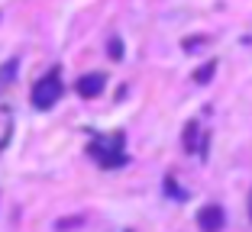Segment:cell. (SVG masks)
I'll return each instance as SVG.
<instances>
[{
    "instance_id": "cell-1",
    "label": "cell",
    "mask_w": 252,
    "mask_h": 232,
    "mask_svg": "<svg viewBox=\"0 0 252 232\" xmlns=\"http://www.w3.org/2000/svg\"><path fill=\"white\" fill-rule=\"evenodd\" d=\"M200 229L204 232H220L223 229V210L220 206H207V210H200Z\"/></svg>"
},
{
    "instance_id": "cell-2",
    "label": "cell",
    "mask_w": 252,
    "mask_h": 232,
    "mask_svg": "<svg viewBox=\"0 0 252 232\" xmlns=\"http://www.w3.org/2000/svg\"><path fill=\"white\" fill-rule=\"evenodd\" d=\"M210 75H214V61H210L204 71H197V81H210Z\"/></svg>"
}]
</instances>
